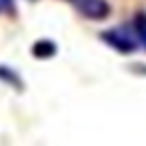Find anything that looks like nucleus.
<instances>
[{"mask_svg":"<svg viewBox=\"0 0 146 146\" xmlns=\"http://www.w3.org/2000/svg\"><path fill=\"white\" fill-rule=\"evenodd\" d=\"M0 9L13 13V0H0Z\"/></svg>","mask_w":146,"mask_h":146,"instance_id":"423d86ee","label":"nucleus"},{"mask_svg":"<svg viewBox=\"0 0 146 146\" xmlns=\"http://www.w3.org/2000/svg\"><path fill=\"white\" fill-rule=\"evenodd\" d=\"M69 2H73V0H69Z\"/></svg>","mask_w":146,"mask_h":146,"instance_id":"0eeeda50","label":"nucleus"},{"mask_svg":"<svg viewBox=\"0 0 146 146\" xmlns=\"http://www.w3.org/2000/svg\"><path fill=\"white\" fill-rule=\"evenodd\" d=\"M56 54V44L52 40H40L31 46V56L36 58H50Z\"/></svg>","mask_w":146,"mask_h":146,"instance_id":"20e7f679","label":"nucleus"},{"mask_svg":"<svg viewBox=\"0 0 146 146\" xmlns=\"http://www.w3.org/2000/svg\"><path fill=\"white\" fill-rule=\"evenodd\" d=\"M77 9V13L90 21H102L111 15L109 0H73L71 2Z\"/></svg>","mask_w":146,"mask_h":146,"instance_id":"f03ea898","label":"nucleus"},{"mask_svg":"<svg viewBox=\"0 0 146 146\" xmlns=\"http://www.w3.org/2000/svg\"><path fill=\"white\" fill-rule=\"evenodd\" d=\"M100 40L109 44L113 50L121 54H131L138 50V36L131 25H121V27H111L100 34Z\"/></svg>","mask_w":146,"mask_h":146,"instance_id":"f257e3e1","label":"nucleus"},{"mask_svg":"<svg viewBox=\"0 0 146 146\" xmlns=\"http://www.w3.org/2000/svg\"><path fill=\"white\" fill-rule=\"evenodd\" d=\"M131 27H134L136 36H138V42L146 48V11H138L136 15H134Z\"/></svg>","mask_w":146,"mask_h":146,"instance_id":"39448f33","label":"nucleus"},{"mask_svg":"<svg viewBox=\"0 0 146 146\" xmlns=\"http://www.w3.org/2000/svg\"><path fill=\"white\" fill-rule=\"evenodd\" d=\"M0 82L11 86V88H15V90H25L23 77L19 75L13 67H9V65H0Z\"/></svg>","mask_w":146,"mask_h":146,"instance_id":"7ed1b4c3","label":"nucleus"}]
</instances>
